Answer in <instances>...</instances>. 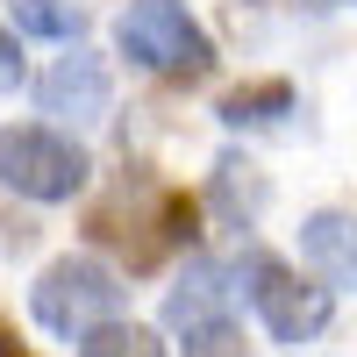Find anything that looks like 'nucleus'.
Returning <instances> with one entry per match:
<instances>
[{
  "instance_id": "f257e3e1",
  "label": "nucleus",
  "mask_w": 357,
  "mask_h": 357,
  "mask_svg": "<svg viewBox=\"0 0 357 357\" xmlns=\"http://www.w3.org/2000/svg\"><path fill=\"white\" fill-rule=\"evenodd\" d=\"M200 207L178 193V186H158V178H122L93 215H86V236H93L100 250H114L129 264V272H158L172 250L193 243Z\"/></svg>"
},
{
  "instance_id": "f03ea898",
  "label": "nucleus",
  "mask_w": 357,
  "mask_h": 357,
  "mask_svg": "<svg viewBox=\"0 0 357 357\" xmlns=\"http://www.w3.org/2000/svg\"><path fill=\"white\" fill-rule=\"evenodd\" d=\"M114 43H122L129 65L158 72V79H207L215 72V43L186 15V0H129L122 22H114Z\"/></svg>"
},
{
  "instance_id": "7ed1b4c3",
  "label": "nucleus",
  "mask_w": 357,
  "mask_h": 357,
  "mask_svg": "<svg viewBox=\"0 0 357 357\" xmlns=\"http://www.w3.org/2000/svg\"><path fill=\"white\" fill-rule=\"evenodd\" d=\"M29 307H36V321L50 336H86V329H100V321L122 314V279H114L107 264H93V257H57L36 279Z\"/></svg>"
},
{
  "instance_id": "20e7f679",
  "label": "nucleus",
  "mask_w": 357,
  "mask_h": 357,
  "mask_svg": "<svg viewBox=\"0 0 357 357\" xmlns=\"http://www.w3.org/2000/svg\"><path fill=\"white\" fill-rule=\"evenodd\" d=\"M86 151L72 136H57V129H36V122H22V129H0V186L22 193V200H72L86 186Z\"/></svg>"
},
{
  "instance_id": "39448f33",
  "label": "nucleus",
  "mask_w": 357,
  "mask_h": 357,
  "mask_svg": "<svg viewBox=\"0 0 357 357\" xmlns=\"http://www.w3.org/2000/svg\"><path fill=\"white\" fill-rule=\"evenodd\" d=\"M236 279H250V307H257V321L279 343H314L321 329H329V314H336L329 286H307L301 272H286V264L264 257V250H250L243 264H236Z\"/></svg>"
},
{
  "instance_id": "423d86ee",
  "label": "nucleus",
  "mask_w": 357,
  "mask_h": 357,
  "mask_svg": "<svg viewBox=\"0 0 357 357\" xmlns=\"http://www.w3.org/2000/svg\"><path fill=\"white\" fill-rule=\"evenodd\" d=\"M36 107L57 114V122H100L107 114V65L86 57V50L57 57V65L36 79Z\"/></svg>"
},
{
  "instance_id": "0eeeda50",
  "label": "nucleus",
  "mask_w": 357,
  "mask_h": 357,
  "mask_svg": "<svg viewBox=\"0 0 357 357\" xmlns=\"http://www.w3.org/2000/svg\"><path fill=\"white\" fill-rule=\"evenodd\" d=\"M165 321H172L186 343H207V336L236 329V321H229V286H222L215 264H193V272L178 279V293L165 301Z\"/></svg>"
},
{
  "instance_id": "6e6552de",
  "label": "nucleus",
  "mask_w": 357,
  "mask_h": 357,
  "mask_svg": "<svg viewBox=\"0 0 357 357\" xmlns=\"http://www.w3.org/2000/svg\"><path fill=\"white\" fill-rule=\"evenodd\" d=\"M301 250L307 264L329 286H350L357 293V215H343V207H321V215L301 222Z\"/></svg>"
},
{
  "instance_id": "1a4fd4ad",
  "label": "nucleus",
  "mask_w": 357,
  "mask_h": 357,
  "mask_svg": "<svg viewBox=\"0 0 357 357\" xmlns=\"http://www.w3.org/2000/svg\"><path fill=\"white\" fill-rule=\"evenodd\" d=\"M279 114H293V86L286 79H250V86H236L222 100L229 129H264V122H279Z\"/></svg>"
},
{
  "instance_id": "9d476101",
  "label": "nucleus",
  "mask_w": 357,
  "mask_h": 357,
  "mask_svg": "<svg viewBox=\"0 0 357 357\" xmlns=\"http://www.w3.org/2000/svg\"><path fill=\"white\" fill-rule=\"evenodd\" d=\"M15 29L22 36H43V43H79L86 8H72V0H15Z\"/></svg>"
},
{
  "instance_id": "9b49d317",
  "label": "nucleus",
  "mask_w": 357,
  "mask_h": 357,
  "mask_svg": "<svg viewBox=\"0 0 357 357\" xmlns=\"http://www.w3.org/2000/svg\"><path fill=\"white\" fill-rule=\"evenodd\" d=\"M79 357H165L158 329H143V321H100V329H86L79 336Z\"/></svg>"
},
{
  "instance_id": "f8f14e48",
  "label": "nucleus",
  "mask_w": 357,
  "mask_h": 357,
  "mask_svg": "<svg viewBox=\"0 0 357 357\" xmlns=\"http://www.w3.org/2000/svg\"><path fill=\"white\" fill-rule=\"evenodd\" d=\"M215 200H222L229 222H250L257 207H264V178H257V165H250V158H222V165H215Z\"/></svg>"
},
{
  "instance_id": "ddd939ff",
  "label": "nucleus",
  "mask_w": 357,
  "mask_h": 357,
  "mask_svg": "<svg viewBox=\"0 0 357 357\" xmlns=\"http://www.w3.org/2000/svg\"><path fill=\"white\" fill-rule=\"evenodd\" d=\"M22 86V50H15V36L0 29V93H15Z\"/></svg>"
},
{
  "instance_id": "4468645a",
  "label": "nucleus",
  "mask_w": 357,
  "mask_h": 357,
  "mask_svg": "<svg viewBox=\"0 0 357 357\" xmlns=\"http://www.w3.org/2000/svg\"><path fill=\"white\" fill-rule=\"evenodd\" d=\"M0 357H36V350H29V343L8 329V314H0Z\"/></svg>"
},
{
  "instance_id": "2eb2a0df",
  "label": "nucleus",
  "mask_w": 357,
  "mask_h": 357,
  "mask_svg": "<svg viewBox=\"0 0 357 357\" xmlns=\"http://www.w3.org/2000/svg\"><path fill=\"white\" fill-rule=\"evenodd\" d=\"M301 15H336V8H357V0H293Z\"/></svg>"
}]
</instances>
